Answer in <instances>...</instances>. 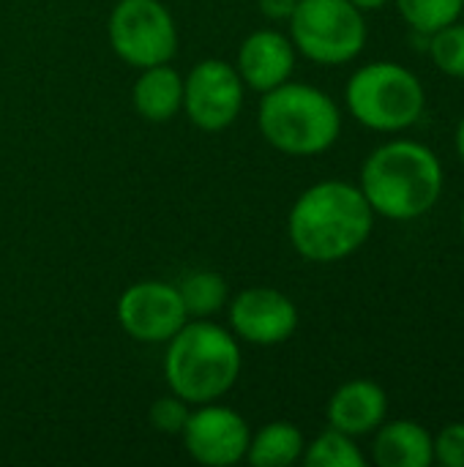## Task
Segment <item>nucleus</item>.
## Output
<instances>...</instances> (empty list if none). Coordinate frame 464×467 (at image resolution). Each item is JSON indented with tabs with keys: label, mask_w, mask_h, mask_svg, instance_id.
<instances>
[{
	"label": "nucleus",
	"mask_w": 464,
	"mask_h": 467,
	"mask_svg": "<svg viewBox=\"0 0 464 467\" xmlns=\"http://www.w3.org/2000/svg\"><path fill=\"white\" fill-rule=\"evenodd\" d=\"M435 462L443 467H464V424H449L435 438Z\"/></svg>",
	"instance_id": "nucleus-22"
},
{
	"label": "nucleus",
	"mask_w": 464,
	"mask_h": 467,
	"mask_svg": "<svg viewBox=\"0 0 464 467\" xmlns=\"http://www.w3.org/2000/svg\"><path fill=\"white\" fill-rule=\"evenodd\" d=\"M464 0H397L402 19L418 33H435L459 19Z\"/></svg>",
	"instance_id": "nucleus-19"
},
{
	"label": "nucleus",
	"mask_w": 464,
	"mask_h": 467,
	"mask_svg": "<svg viewBox=\"0 0 464 467\" xmlns=\"http://www.w3.org/2000/svg\"><path fill=\"white\" fill-rule=\"evenodd\" d=\"M462 230H464V205H462Z\"/></svg>",
	"instance_id": "nucleus-26"
},
{
	"label": "nucleus",
	"mask_w": 464,
	"mask_h": 467,
	"mask_svg": "<svg viewBox=\"0 0 464 467\" xmlns=\"http://www.w3.org/2000/svg\"><path fill=\"white\" fill-rule=\"evenodd\" d=\"M186 320L180 293L170 282H137L126 287L118 301V323L134 342H170Z\"/></svg>",
	"instance_id": "nucleus-9"
},
{
	"label": "nucleus",
	"mask_w": 464,
	"mask_h": 467,
	"mask_svg": "<svg viewBox=\"0 0 464 467\" xmlns=\"http://www.w3.org/2000/svg\"><path fill=\"white\" fill-rule=\"evenodd\" d=\"M295 68V47L279 30H254L243 38L238 49L235 71L241 74L243 85L268 93L290 79Z\"/></svg>",
	"instance_id": "nucleus-12"
},
{
	"label": "nucleus",
	"mask_w": 464,
	"mask_h": 467,
	"mask_svg": "<svg viewBox=\"0 0 464 467\" xmlns=\"http://www.w3.org/2000/svg\"><path fill=\"white\" fill-rule=\"evenodd\" d=\"M241 367L243 358L238 337L208 317L186 320V326L167 342V386L189 405L222 400L238 383Z\"/></svg>",
	"instance_id": "nucleus-3"
},
{
	"label": "nucleus",
	"mask_w": 464,
	"mask_h": 467,
	"mask_svg": "<svg viewBox=\"0 0 464 467\" xmlns=\"http://www.w3.org/2000/svg\"><path fill=\"white\" fill-rule=\"evenodd\" d=\"M180 438L194 462L208 467H230L246 460L252 432L243 416L232 408L205 402L189 413Z\"/></svg>",
	"instance_id": "nucleus-10"
},
{
	"label": "nucleus",
	"mask_w": 464,
	"mask_h": 467,
	"mask_svg": "<svg viewBox=\"0 0 464 467\" xmlns=\"http://www.w3.org/2000/svg\"><path fill=\"white\" fill-rule=\"evenodd\" d=\"M375 211L361 186L323 181L309 186L287 216L293 249L309 263H339L356 254L372 235Z\"/></svg>",
	"instance_id": "nucleus-1"
},
{
	"label": "nucleus",
	"mask_w": 464,
	"mask_h": 467,
	"mask_svg": "<svg viewBox=\"0 0 464 467\" xmlns=\"http://www.w3.org/2000/svg\"><path fill=\"white\" fill-rule=\"evenodd\" d=\"M372 446L380 467H429L435 462V438L416 421L380 424Z\"/></svg>",
	"instance_id": "nucleus-14"
},
{
	"label": "nucleus",
	"mask_w": 464,
	"mask_h": 467,
	"mask_svg": "<svg viewBox=\"0 0 464 467\" xmlns=\"http://www.w3.org/2000/svg\"><path fill=\"white\" fill-rule=\"evenodd\" d=\"M295 3H298V0H257L260 11H263L268 19H276V22H279V19H290Z\"/></svg>",
	"instance_id": "nucleus-23"
},
{
	"label": "nucleus",
	"mask_w": 464,
	"mask_h": 467,
	"mask_svg": "<svg viewBox=\"0 0 464 467\" xmlns=\"http://www.w3.org/2000/svg\"><path fill=\"white\" fill-rule=\"evenodd\" d=\"M457 150H459V156H462L464 161V118L459 120V126H457Z\"/></svg>",
	"instance_id": "nucleus-25"
},
{
	"label": "nucleus",
	"mask_w": 464,
	"mask_h": 467,
	"mask_svg": "<svg viewBox=\"0 0 464 467\" xmlns=\"http://www.w3.org/2000/svg\"><path fill=\"white\" fill-rule=\"evenodd\" d=\"M257 126L271 148L287 156H317L339 140L342 115L325 90L287 79L263 93Z\"/></svg>",
	"instance_id": "nucleus-4"
},
{
	"label": "nucleus",
	"mask_w": 464,
	"mask_h": 467,
	"mask_svg": "<svg viewBox=\"0 0 464 467\" xmlns=\"http://www.w3.org/2000/svg\"><path fill=\"white\" fill-rule=\"evenodd\" d=\"M287 22L293 47L320 66H342L364 52V11L350 0H298Z\"/></svg>",
	"instance_id": "nucleus-6"
},
{
	"label": "nucleus",
	"mask_w": 464,
	"mask_h": 467,
	"mask_svg": "<svg viewBox=\"0 0 464 467\" xmlns=\"http://www.w3.org/2000/svg\"><path fill=\"white\" fill-rule=\"evenodd\" d=\"M189 402H183L180 397L170 394V397H161L150 405V424L164 432V435H180L186 419H189Z\"/></svg>",
	"instance_id": "nucleus-21"
},
{
	"label": "nucleus",
	"mask_w": 464,
	"mask_h": 467,
	"mask_svg": "<svg viewBox=\"0 0 464 467\" xmlns=\"http://www.w3.org/2000/svg\"><path fill=\"white\" fill-rule=\"evenodd\" d=\"M347 107L353 118L372 131H402L410 129L427 104L421 79L388 60L358 68L347 82Z\"/></svg>",
	"instance_id": "nucleus-5"
},
{
	"label": "nucleus",
	"mask_w": 464,
	"mask_h": 467,
	"mask_svg": "<svg viewBox=\"0 0 464 467\" xmlns=\"http://www.w3.org/2000/svg\"><path fill=\"white\" fill-rule=\"evenodd\" d=\"M361 192L375 213L410 222L435 208L443 192V167L435 150L413 140L380 145L361 167Z\"/></svg>",
	"instance_id": "nucleus-2"
},
{
	"label": "nucleus",
	"mask_w": 464,
	"mask_h": 467,
	"mask_svg": "<svg viewBox=\"0 0 464 467\" xmlns=\"http://www.w3.org/2000/svg\"><path fill=\"white\" fill-rule=\"evenodd\" d=\"M142 74L134 82V107L150 123H167L183 109V77L167 66L139 68Z\"/></svg>",
	"instance_id": "nucleus-15"
},
{
	"label": "nucleus",
	"mask_w": 464,
	"mask_h": 467,
	"mask_svg": "<svg viewBox=\"0 0 464 467\" xmlns=\"http://www.w3.org/2000/svg\"><path fill=\"white\" fill-rule=\"evenodd\" d=\"M183 109L202 131H224L243 109V79L224 60H202L183 79Z\"/></svg>",
	"instance_id": "nucleus-8"
},
{
	"label": "nucleus",
	"mask_w": 464,
	"mask_h": 467,
	"mask_svg": "<svg viewBox=\"0 0 464 467\" xmlns=\"http://www.w3.org/2000/svg\"><path fill=\"white\" fill-rule=\"evenodd\" d=\"M306 441L290 421H273L252 435L246 460L254 467H290L304 457Z\"/></svg>",
	"instance_id": "nucleus-16"
},
{
	"label": "nucleus",
	"mask_w": 464,
	"mask_h": 467,
	"mask_svg": "<svg viewBox=\"0 0 464 467\" xmlns=\"http://www.w3.org/2000/svg\"><path fill=\"white\" fill-rule=\"evenodd\" d=\"M429 55L443 74L464 79V25L451 22L435 30L429 41Z\"/></svg>",
	"instance_id": "nucleus-20"
},
{
	"label": "nucleus",
	"mask_w": 464,
	"mask_h": 467,
	"mask_svg": "<svg viewBox=\"0 0 464 467\" xmlns=\"http://www.w3.org/2000/svg\"><path fill=\"white\" fill-rule=\"evenodd\" d=\"M183 309L189 320H202L216 315L227 304V282L213 271H194L178 285Z\"/></svg>",
	"instance_id": "nucleus-17"
},
{
	"label": "nucleus",
	"mask_w": 464,
	"mask_h": 467,
	"mask_svg": "<svg viewBox=\"0 0 464 467\" xmlns=\"http://www.w3.org/2000/svg\"><path fill=\"white\" fill-rule=\"evenodd\" d=\"M356 8H361V11H377V8H383L388 0H350Z\"/></svg>",
	"instance_id": "nucleus-24"
},
{
	"label": "nucleus",
	"mask_w": 464,
	"mask_h": 467,
	"mask_svg": "<svg viewBox=\"0 0 464 467\" xmlns=\"http://www.w3.org/2000/svg\"><path fill=\"white\" fill-rule=\"evenodd\" d=\"M230 328L249 345L273 348L295 334L298 309L273 287H246L230 304Z\"/></svg>",
	"instance_id": "nucleus-11"
},
{
	"label": "nucleus",
	"mask_w": 464,
	"mask_h": 467,
	"mask_svg": "<svg viewBox=\"0 0 464 467\" xmlns=\"http://www.w3.org/2000/svg\"><path fill=\"white\" fill-rule=\"evenodd\" d=\"M107 30L115 55L134 68L170 63L178 52L175 19L159 0H120Z\"/></svg>",
	"instance_id": "nucleus-7"
},
{
	"label": "nucleus",
	"mask_w": 464,
	"mask_h": 467,
	"mask_svg": "<svg viewBox=\"0 0 464 467\" xmlns=\"http://www.w3.org/2000/svg\"><path fill=\"white\" fill-rule=\"evenodd\" d=\"M304 465L306 467H364V454L356 446V441L339 430H328L317 435L306 449H304Z\"/></svg>",
	"instance_id": "nucleus-18"
},
{
	"label": "nucleus",
	"mask_w": 464,
	"mask_h": 467,
	"mask_svg": "<svg viewBox=\"0 0 464 467\" xmlns=\"http://www.w3.org/2000/svg\"><path fill=\"white\" fill-rule=\"evenodd\" d=\"M388 413V397L375 380H350L328 402V424L350 438L375 432Z\"/></svg>",
	"instance_id": "nucleus-13"
}]
</instances>
